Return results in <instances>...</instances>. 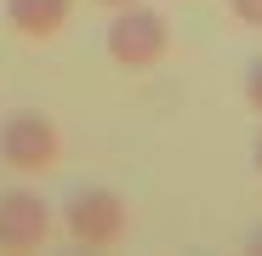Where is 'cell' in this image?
Masks as SVG:
<instances>
[{
	"mask_svg": "<svg viewBox=\"0 0 262 256\" xmlns=\"http://www.w3.org/2000/svg\"><path fill=\"white\" fill-rule=\"evenodd\" d=\"M103 46H108V63L125 68V74H148L154 63H165L171 52V23L154 12V6H120L108 34H103Z\"/></svg>",
	"mask_w": 262,
	"mask_h": 256,
	"instance_id": "1",
	"label": "cell"
},
{
	"mask_svg": "<svg viewBox=\"0 0 262 256\" xmlns=\"http://www.w3.org/2000/svg\"><path fill=\"white\" fill-rule=\"evenodd\" d=\"M63 228H69V239L85 245V250H108V245L125 239L131 211H125V199H120L114 188H97V182H92V188H74V194H69Z\"/></svg>",
	"mask_w": 262,
	"mask_h": 256,
	"instance_id": "2",
	"label": "cell"
},
{
	"mask_svg": "<svg viewBox=\"0 0 262 256\" xmlns=\"http://www.w3.org/2000/svg\"><path fill=\"white\" fill-rule=\"evenodd\" d=\"M0 159H6L12 171H52L63 159V137H57V125L46 114H34V108H17L0 120Z\"/></svg>",
	"mask_w": 262,
	"mask_h": 256,
	"instance_id": "3",
	"label": "cell"
},
{
	"mask_svg": "<svg viewBox=\"0 0 262 256\" xmlns=\"http://www.w3.org/2000/svg\"><path fill=\"white\" fill-rule=\"evenodd\" d=\"M46 234H52V211L34 188L0 194V250H40Z\"/></svg>",
	"mask_w": 262,
	"mask_h": 256,
	"instance_id": "4",
	"label": "cell"
},
{
	"mask_svg": "<svg viewBox=\"0 0 262 256\" xmlns=\"http://www.w3.org/2000/svg\"><path fill=\"white\" fill-rule=\"evenodd\" d=\"M69 6H74V0H6V23L23 40H52L69 23Z\"/></svg>",
	"mask_w": 262,
	"mask_h": 256,
	"instance_id": "5",
	"label": "cell"
},
{
	"mask_svg": "<svg viewBox=\"0 0 262 256\" xmlns=\"http://www.w3.org/2000/svg\"><path fill=\"white\" fill-rule=\"evenodd\" d=\"M245 103L262 114V57H251V68H245Z\"/></svg>",
	"mask_w": 262,
	"mask_h": 256,
	"instance_id": "6",
	"label": "cell"
},
{
	"mask_svg": "<svg viewBox=\"0 0 262 256\" xmlns=\"http://www.w3.org/2000/svg\"><path fill=\"white\" fill-rule=\"evenodd\" d=\"M228 12H234L245 29H262V0H228Z\"/></svg>",
	"mask_w": 262,
	"mask_h": 256,
	"instance_id": "7",
	"label": "cell"
},
{
	"mask_svg": "<svg viewBox=\"0 0 262 256\" xmlns=\"http://www.w3.org/2000/svg\"><path fill=\"white\" fill-rule=\"evenodd\" d=\"M97 6H108V12H120V6H137V0H97Z\"/></svg>",
	"mask_w": 262,
	"mask_h": 256,
	"instance_id": "8",
	"label": "cell"
},
{
	"mask_svg": "<svg viewBox=\"0 0 262 256\" xmlns=\"http://www.w3.org/2000/svg\"><path fill=\"white\" fill-rule=\"evenodd\" d=\"M251 159H256V171H262V137H256V148H251Z\"/></svg>",
	"mask_w": 262,
	"mask_h": 256,
	"instance_id": "9",
	"label": "cell"
},
{
	"mask_svg": "<svg viewBox=\"0 0 262 256\" xmlns=\"http://www.w3.org/2000/svg\"><path fill=\"white\" fill-rule=\"evenodd\" d=\"M251 250H262V228H256V234H251Z\"/></svg>",
	"mask_w": 262,
	"mask_h": 256,
	"instance_id": "10",
	"label": "cell"
}]
</instances>
